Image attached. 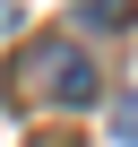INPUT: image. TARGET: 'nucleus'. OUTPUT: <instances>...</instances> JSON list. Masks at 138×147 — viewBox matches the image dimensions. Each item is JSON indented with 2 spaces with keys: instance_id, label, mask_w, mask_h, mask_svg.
<instances>
[{
  "instance_id": "1",
  "label": "nucleus",
  "mask_w": 138,
  "mask_h": 147,
  "mask_svg": "<svg viewBox=\"0 0 138 147\" xmlns=\"http://www.w3.org/2000/svg\"><path fill=\"white\" fill-rule=\"evenodd\" d=\"M104 95V78H95V52H78L69 35H43V43H26L17 52V69H9V104H95Z\"/></svg>"
},
{
  "instance_id": "2",
  "label": "nucleus",
  "mask_w": 138,
  "mask_h": 147,
  "mask_svg": "<svg viewBox=\"0 0 138 147\" xmlns=\"http://www.w3.org/2000/svg\"><path fill=\"white\" fill-rule=\"evenodd\" d=\"M78 18H86V26H129L138 0H78Z\"/></svg>"
},
{
  "instance_id": "3",
  "label": "nucleus",
  "mask_w": 138,
  "mask_h": 147,
  "mask_svg": "<svg viewBox=\"0 0 138 147\" xmlns=\"http://www.w3.org/2000/svg\"><path fill=\"white\" fill-rule=\"evenodd\" d=\"M112 130H121V138H129V147H138V87H129V95H121V104H112Z\"/></svg>"
}]
</instances>
